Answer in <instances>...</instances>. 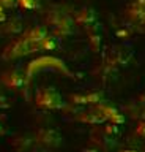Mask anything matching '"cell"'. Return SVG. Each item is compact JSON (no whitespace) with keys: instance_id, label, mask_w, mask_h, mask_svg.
<instances>
[{"instance_id":"cell-1","label":"cell","mask_w":145,"mask_h":152,"mask_svg":"<svg viewBox=\"0 0 145 152\" xmlns=\"http://www.w3.org/2000/svg\"><path fill=\"white\" fill-rule=\"evenodd\" d=\"M90 144L98 147L101 152H106L115 146V141L112 136H107L101 128H95L90 132Z\"/></svg>"},{"instance_id":"cell-2","label":"cell","mask_w":145,"mask_h":152,"mask_svg":"<svg viewBox=\"0 0 145 152\" xmlns=\"http://www.w3.org/2000/svg\"><path fill=\"white\" fill-rule=\"evenodd\" d=\"M95 108L106 117V122H112V124H115V125L125 124V114H121L118 109L115 106H112V104H107L104 102H101V103L95 104Z\"/></svg>"},{"instance_id":"cell-3","label":"cell","mask_w":145,"mask_h":152,"mask_svg":"<svg viewBox=\"0 0 145 152\" xmlns=\"http://www.w3.org/2000/svg\"><path fill=\"white\" fill-rule=\"evenodd\" d=\"M69 100L73 103H77V104H90V106H95V104L104 102V95H102V92L77 94V95H71Z\"/></svg>"},{"instance_id":"cell-4","label":"cell","mask_w":145,"mask_h":152,"mask_svg":"<svg viewBox=\"0 0 145 152\" xmlns=\"http://www.w3.org/2000/svg\"><path fill=\"white\" fill-rule=\"evenodd\" d=\"M38 104H40V106H44V108H50V109L63 106L62 98H60L55 92H43V94H40Z\"/></svg>"},{"instance_id":"cell-5","label":"cell","mask_w":145,"mask_h":152,"mask_svg":"<svg viewBox=\"0 0 145 152\" xmlns=\"http://www.w3.org/2000/svg\"><path fill=\"white\" fill-rule=\"evenodd\" d=\"M77 119L81 122L90 124V125H100V124H104L106 122V117L102 116V114L98 111L95 106H92L85 113H81V116H77Z\"/></svg>"},{"instance_id":"cell-6","label":"cell","mask_w":145,"mask_h":152,"mask_svg":"<svg viewBox=\"0 0 145 152\" xmlns=\"http://www.w3.org/2000/svg\"><path fill=\"white\" fill-rule=\"evenodd\" d=\"M76 22L81 24V26H85V27H95V22H96V14L93 10H82V11L77 13L76 16Z\"/></svg>"},{"instance_id":"cell-7","label":"cell","mask_w":145,"mask_h":152,"mask_svg":"<svg viewBox=\"0 0 145 152\" xmlns=\"http://www.w3.org/2000/svg\"><path fill=\"white\" fill-rule=\"evenodd\" d=\"M38 138H40V142H43V144H46V146H57V144H60V141H62L60 135L57 132H54V130L40 132Z\"/></svg>"},{"instance_id":"cell-8","label":"cell","mask_w":145,"mask_h":152,"mask_svg":"<svg viewBox=\"0 0 145 152\" xmlns=\"http://www.w3.org/2000/svg\"><path fill=\"white\" fill-rule=\"evenodd\" d=\"M104 124H106V122H104ZM118 127H120V125H115V124H112V122H107L106 125L101 128V130L104 132L107 136H112V138H115L117 135H118Z\"/></svg>"},{"instance_id":"cell-9","label":"cell","mask_w":145,"mask_h":152,"mask_svg":"<svg viewBox=\"0 0 145 152\" xmlns=\"http://www.w3.org/2000/svg\"><path fill=\"white\" fill-rule=\"evenodd\" d=\"M90 45L93 49H100L101 46V35H98L93 30H90Z\"/></svg>"},{"instance_id":"cell-10","label":"cell","mask_w":145,"mask_h":152,"mask_svg":"<svg viewBox=\"0 0 145 152\" xmlns=\"http://www.w3.org/2000/svg\"><path fill=\"white\" fill-rule=\"evenodd\" d=\"M134 133L137 136H140V138H144V140H145V119H142V121L137 122V127H136Z\"/></svg>"},{"instance_id":"cell-11","label":"cell","mask_w":145,"mask_h":152,"mask_svg":"<svg viewBox=\"0 0 145 152\" xmlns=\"http://www.w3.org/2000/svg\"><path fill=\"white\" fill-rule=\"evenodd\" d=\"M21 5L25 8H32L35 7V0H21Z\"/></svg>"},{"instance_id":"cell-12","label":"cell","mask_w":145,"mask_h":152,"mask_svg":"<svg viewBox=\"0 0 145 152\" xmlns=\"http://www.w3.org/2000/svg\"><path fill=\"white\" fill-rule=\"evenodd\" d=\"M82 152H101V151L98 149V147H95L93 144H90V147H85V149H84Z\"/></svg>"},{"instance_id":"cell-13","label":"cell","mask_w":145,"mask_h":152,"mask_svg":"<svg viewBox=\"0 0 145 152\" xmlns=\"http://www.w3.org/2000/svg\"><path fill=\"white\" fill-rule=\"evenodd\" d=\"M118 152H139V151H136V149H121Z\"/></svg>"},{"instance_id":"cell-14","label":"cell","mask_w":145,"mask_h":152,"mask_svg":"<svg viewBox=\"0 0 145 152\" xmlns=\"http://www.w3.org/2000/svg\"><path fill=\"white\" fill-rule=\"evenodd\" d=\"M2 2L5 3V5H11V3H13V0H2Z\"/></svg>"},{"instance_id":"cell-15","label":"cell","mask_w":145,"mask_h":152,"mask_svg":"<svg viewBox=\"0 0 145 152\" xmlns=\"http://www.w3.org/2000/svg\"><path fill=\"white\" fill-rule=\"evenodd\" d=\"M139 103H142V104H145V95H142V97H140V102Z\"/></svg>"},{"instance_id":"cell-16","label":"cell","mask_w":145,"mask_h":152,"mask_svg":"<svg viewBox=\"0 0 145 152\" xmlns=\"http://www.w3.org/2000/svg\"><path fill=\"white\" fill-rule=\"evenodd\" d=\"M144 24H145V21H144Z\"/></svg>"}]
</instances>
